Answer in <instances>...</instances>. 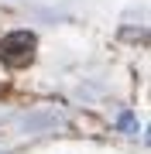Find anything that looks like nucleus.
<instances>
[{"mask_svg":"<svg viewBox=\"0 0 151 154\" xmlns=\"http://www.w3.org/2000/svg\"><path fill=\"white\" fill-rule=\"evenodd\" d=\"M34 48H38V38H34L31 31H11V34L0 38V58H4L7 65H14V69L28 65L34 58Z\"/></svg>","mask_w":151,"mask_h":154,"instance_id":"f257e3e1","label":"nucleus"},{"mask_svg":"<svg viewBox=\"0 0 151 154\" xmlns=\"http://www.w3.org/2000/svg\"><path fill=\"white\" fill-rule=\"evenodd\" d=\"M120 130L124 134H137V116L134 113H120Z\"/></svg>","mask_w":151,"mask_h":154,"instance_id":"f03ea898","label":"nucleus"}]
</instances>
